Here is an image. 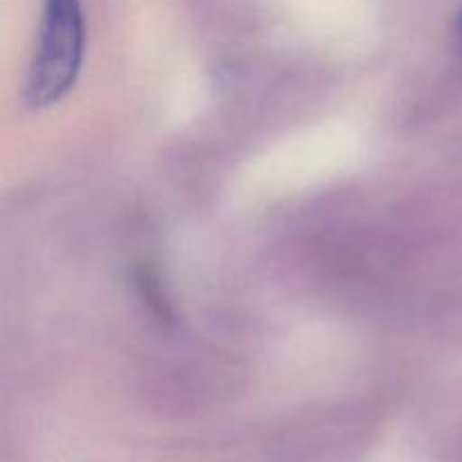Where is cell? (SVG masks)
Returning <instances> with one entry per match:
<instances>
[{"instance_id": "obj_2", "label": "cell", "mask_w": 462, "mask_h": 462, "mask_svg": "<svg viewBox=\"0 0 462 462\" xmlns=\"http://www.w3.org/2000/svg\"><path fill=\"white\" fill-rule=\"evenodd\" d=\"M458 30H460V36H462V14H460V21H458Z\"/></svg>"}, {"instance_id": "obj_1", "label": "cell", "mask_w": 462, "mask_h": 462, "mask_svg": "<svg viewBox=\"0 0 462 462\" xmlns=\"http://www.w3.org/2000/svg\"><path fill=\"white\" fill-rule=\"evenodd\" d=\"M86 48L81 0H43L39 39L25 84V102L48 108L68 95L79 77Z\"/></svg>"}]
</instances>
